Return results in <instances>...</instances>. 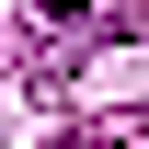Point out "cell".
I'll list each match as a JSON object with an SVG mask.
<instances>
[{
    "mask_svg": "<svg viewBox=\"0 0 149 149\" xmlns=\"http://www.w3.org/2000/svg\"><path fill=\"white\" fill-rule=\"evenodd\" d=\"M46 12H57V23H80V12H92V0H46Z\"/></svg>",
    "mask_w": 149,
    "mask_h": 149,
    "instance_id": "cell-1",
    "label": "cell"
}]
</instances>
